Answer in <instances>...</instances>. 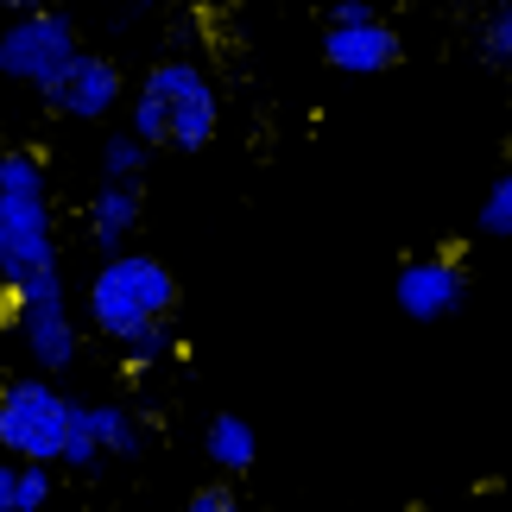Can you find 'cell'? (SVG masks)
<instances>
[{"mask_svg": "<svg viewBox=\"0 0 512 512\" xmlns=\"http://www.w3.org/2000/svg\"><path fill=\"white\" fill-rule=\"evenodd\" d=\"M89 323L95 336L127 354V367H152L171 348L177 323V272L159 253L114 247L89 279Z\"/></svg>", "mask_w": 512, "mask_h": 512, "instance_id": "obj_1", "label": "cell"}, {"mask_svg": "<svg viewBox=\"0 0 512 512\" xmlns=\"http://www.w3.org/2000/svg\"><path fill=\"white\" fill-rule=\"evenodd\" d=\"M127 133H140L146 146L165 152H203L222 133V95H215L209 70L196 57H159L127 108Z\"/></svg>", "mask_w": 512, "mask_h": 512, "instance_id": "obj_2", "label": "cell"}, {"mask_svg": "<svg viewBox=\"0 0 512 512\" xmlns=\"http://www.w3.org/2000/svg\"><path fill=\"white\" fill-rule=\"evenodd\" d=\"M0 279L13 291H32L57 279V222L38 152H0Z\"/></svg>", "mask_w": 512, "mask_h": 512, "instance_id": "obj_3", "label": "cell"}, {"mask_svg": "<svg viewBox=\"0 0 512 512\" xmlns=\"http://www.w3.org/2000/svg\"><path fill=\"white\" fill-rule=\"evenodd\" d=\"M70 424H76V399L51 373H13L0 386V456L51 468L64 462Z\"/></svg>", "mask_w": 512, "mask_h": 512, "instance_id": "obj_4", "label": "cell"}, {"mask_svg": "<svg viewBox=\"0 0 512 512\" xmlns=\"http://www.w3.org/2000/svg\"><path fill=\"white\" fill-rule=\"evenodd\" d=\"M76 51L83 45H76V26L64 13H51V7L13 13V26L0 32V76H13V83H26V89H45Z\"/></svg>", "mask_w": 512, "mask_h": 512, "instance_id": "obj_5", "label": "cell"}, {"mask_svg": "<svg viewBox=\"0 0 512 512\" xmlns=\"http://www.w3.org/2000/svg\"><path fill=\"white\" fill-rule=\"evenodd\" d=\"M405 57V38L386 26L367 0H336L323 26V64L342 70V76H386L392 64Z\"/></svg>", "mask_w": 512, "mask_h": 512, "instance_id": "obj_6", "label": "cell"}, {"mask_svg": "<svg viewBox=\"0 0 512 512\" xmlns=\"http://www.w3.org/2000/svg\"><path fill=\"white\" fill-rule=\"evenodd\" d=\"M19 348H26L32 373H64L83 354V329H76L64 304V279H45L32 291H19Z\"/></svg>", "mask_w": 512, "mask_h": 512, "instance_id": "obj_7", "label": "cell"}, {"mask_svg": "<svg viewBox=\"0 0 512 512\" xmlns=\"http://www.w3.org/2000/svg\"><path fill=\"white\" fill-rule=\"evenodd\" d=\"M140 449H146V430H140V418H133L121 399H76V424H70V443H64V468L95 475L102 462H133Z\"/></svg>", "mask_w": 512, "mask_h": 512, "instance_id": "obj_8", "label": "cell"}, {"mask_svg": "<svg viewBox=\"0 0 512 512\" xmlns=\"http://www.w3.org/2000/svg\"><path fill=\"white\" fill-rule=\"evenodd\" d=\"M38 95H45V102L64 114V121H108V114L127 102V76H121V64H114V57H102V51H76Z\"/></svg>", "mask_w": 512, "mask_h": 512, "instance_id": "obj_9", "label": "cell"}, {"mask_svg": "<svg viewBox=\"0 0 512 512\" xmlns=\"http://www.w3.org/2000/svg\"><path fill=\"white\" fill-rule=\"evenodd\" d=\"M392 291H399V310L411 323H443V317L462 310L468 279H462V266L449 260V253H418V260L399 266V285Z\"/></svg>", "mask_w": 512, "mask_h": 512, "instance_id": "obj_10", "label": "cell"}, {"mask_svg": "<svg viewBox=\"0 0 512 512\" xmlns=\"http://www.w3.org/2000/svg\"><path fill=\"white\" fill-rule=\"evenodd\" d=\"M140 209H146L140 184H114V177H102V190H95V196H89V209H83L89 241L102 247V253L127 247V241H133V228H140Z\"/></svg>", "mask_w": 512, "mask_h": 512, "instance_id": "obj_11", "label": "cell"}, {"mask_svg": "<svg viewBox=\"0 0 512 512\" xmlns=\"http://www.w3.org/2000/svg\"><path fill=\"white\" fill-rule=\"evenodd\" d=\"M203 456L222 468V475H247V468L260 462V437H253L247 418H234V411H215L209 430H203Z\"/></svg>", "mask_w": 512, "mask_h": 512, "instance_id": "obj_12", "label": "cell"}, {"mask_svg": "<svg viewBox=\"0 0 512 512\" xmlns=\"http://www.w3.org/2000/svg\"><path fill=\"white\" fill-rule=\"evenodd\" d=\"M51 506V468L0 456V512H45Z\"/></svg>", "mask_w": 512, "mask_h": 512, "instance_id": "obj_13", "label": "cell"}, {"mask_svg": "<svg viewBox=\"0 0 512 512\" xmlns=\"http://www.w3.org/2000/svg\"><path fill=\"white\" fill-rule=\"evenodd\" d=\"M146 159H152V146L140 133H108L102 140V177H114V184H140Z\"/></svg>", "mask_w": 512, "mask_h": 512, "instance_id": "obj_14", "label": "cell"}, {"mask_svg": "<svg viewBox=\"0 0 512 512\" xmlns=\"http://www.w3.org/2000/svg\"><path fill=\"white\" fill-rule=\"evenodd\" d=\"M481 51L494 57V64L512 70V0H500L494 13H487V32H481Z\"/></svg>", "mask_w": 512, "mask_h": 512, "instance_id": "obj_15", "label": "cell"}, {"mask_svg": "<svg viewBox=\"0 0 512 512\" xmlns=\"http://www.w3.org/2000/svg\"><path fill=\"white\" fill-rule=\"evenodd\" d=\"M481 234H512V171L500 177L494 190H487V203H481Z\"/></svg>", "mask_w": 512, "mask_h": 512, "instance_id": "obj_16", "label": "cell"}, {"mask_svg": "<svg viewBox=\"0 0 512 512\" xmlns=\"http://www.w3.org/2000/svg\"><path fill=\"white\" fill-rule=\"evenodd\" d=\"M184 512H241V500H234L228 481H209V487H196V494L184 500Z\"/></svg>", "mask_w": 512, "mask_h": 512, "instance_id": "obj_17", "label": "cell"}, {"mask_svg": "<svg viewBox=\"0 0 512 512\" xmlns=\"http://www.w3.org/2000/svg\"><path fill=\"white\" fill-rule=\"evenodd\" d=\"M7 13H32V7H45V0H0Z\"/></svg>", "mask_w": 512, "mask_h": 512, "instance_id": "obj_18", "label": "cell"}, {"mask_svg": "<svg viewBox=\"0 0 512 512\" xmlns=\"http://www.w3.org/2000/svg\"><path fill=\"white\" fill-rule=\"evenodd\" d=\"M0 291H13V285H7V279H0Z\"/></svg>", "mask_w": 512, "mask_h": 512, "instance_id": "obj_19", "label": "cell"}]
</instances>
